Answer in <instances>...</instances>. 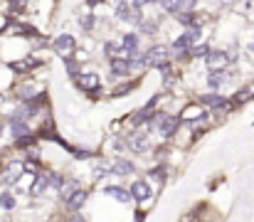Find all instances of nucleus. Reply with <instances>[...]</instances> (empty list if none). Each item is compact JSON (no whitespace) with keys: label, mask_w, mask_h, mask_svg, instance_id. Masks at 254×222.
<instances>
[{"label":"nucleus","mask_w":254,"mask_h":222,"mask_svg":"<svg viewBox=\"0 0 254 222\" xmlns=\"http://www.w3.org/2000/svg\"><path fill=\"white\" fill-rule=\"evenodd\" d=\"M10 124H13V136H15V138H22V136L30 133V129H27V124H22V119H15V121H10Z\"/></svg>","instance_id":"16"},{"label":"nucleus","mask_w":254,"mask_h":222,"mask_svg":"<svg viewBox=\"0 0 254 222\" xmlns=\"http://www.w3.org/2000/svg\"><path fill=\"white\" fill-rule=\"evenodd\" d=\"M200 104L212 106V109H227V106H230V104H227L220 94H205V96H200Z\"/></svg>","instance_id":"12"},{"label":"nucleus","mask_w":254,"mask_h":222,"mask_svg":"<svg viewBox=\"0 0 254 222\" xmlns=\"http://www.w3.org/2000/svg\"><path fill=\"white\" fill-rule=\"evenodd\" d=\"M54 50L59 55H69L72 50H74V37H72V35H59L54 40Z\"/></svg>","instance_id":"6"},{"label":"nucleus","mask_w":254,"mask_h":222,"mask_svg":"<svg viewBox=\"0 0 254 222\" xmlns=\"http://www.w3.org/2000/svg\"><path fill=\"white\" fill-rule=\"evenodd\" d=\"M148 178H153V180H165V170H163V168H153V170L148 173Z\"/></svg>","instance_id":"28"},{"label":"nucleus","mask_w":254,"mask_h":222,"mask_svg":"<svg viewBox=\"0 0 254 222\" xmlns=\"http://www.w3.org/2000/svg\"><path fill=\"white\" fill-rule=\"evenodd\" d=\"M121 45H124V50H126V57H136V52H138V35H133V32L124 35Z\"/></svg>","instance_id":"11"},{"label":"nucleus","mask_w":254,"mask_h":222,"mask_svg":"<svg viewBox=\"0 0 254 222\" xmlns=\"http://www.w3.org/2000/svg\"><path fill=\"white\" fill-rule=\"evenodd\" d=\"M138 25H141V32L143 35H156V30H158V22H153V20H146V22L141 20Z\"/></svg>","instance_id":"22"},{"label":"nucleus","mask_w":254,"mask_h":222,"mask_svg":"<svg viewBox=\"0 0 254 222\" xmlns=\"http://www.w3.org/2000/svg\"><path fill=\"white\" fill-rule=\"evenodd\" d=\"M252 52H254V42H252Z\"/></svg>","instance_id":"34"},{"label":"nucleus","mask_w":254,"mask_h":222,"mask_svg":"<svg viewBox=\"0 0 254 222\" xmlns=\"http://www.w3.org/2000/svg\"><path fill=\"white\" fill-rule=\"evenodd\" d=\"M99 3V0H89V5H96Z\"/></svg>","instance_id":"33"},{"label":"nucleus","mask_w":254,"mask_h":222,"mask_svg":"<svg viewBox=\"0 0 254 222\" xmlns=\"http://www.w3.org/2000/svg\"><path fill=\"white\" fill-rule=\"evenodd\" d=\"M133 3H136V5L141 8V5H146V3H153V0H133Z\"/></svg>","instance_id":"32"},{"label":"nucleus","mask_w":254,"mask_h":222,"mask_svg":"<svg viewBox=\"0 0 254 222\" xmlns=\"http://www.w3.org/2000/svg\"><path fill=\"white\" fill-rule=\"evenodd\" d=\"M190 52H193V57H207V55H210L212 50H210L207 45H198V47H193Z\"/></svg>","instance_id":"26"},{"label":"nucleus","mask_w":254,"mask_h":222,"mask_svg":"<svg viewBox=\"0 0 254 222\" xmlns=\"http://www.w3.org/2000/svg\"><path fill=\"white\" fill-rule=\"evenodd\" d=\"M72 153H74V158H91V153L84 148H72Z\"/></svg>","instance_id":"29"},{"label":"nucleus","mask_w":254,"mask_h":222,"mask_svg":"<svg viewBox=\"0 0 254 222\" xmlns=\"http://www.w3.org/2000/svg\"><path fill=\"white\" fill-rule=\"evenodd\" d=\"M104 193L106 195H111L114 200H119V203H128L133 195H131V190H124V188H119V185H106L104 188Z\"/></svg>","instance_id":"7"},{"label":"nucleus","mask_w":254,"mask_h":222,"mask_svg":"<svg viewBox=\"0 0 254 222\" xmlns=\"http://www.w3.org/2000/svg\"><path fill=\"white\" fill-rule=\"evenodd\" d=\"M205 62H207V67H210V69L225 67V64H227V55H225V52H220V50H212V52L205 57Z\"/></svg>","instance_id":"10"},{"label":"nucleus","mask_w":254,"mask_h":222,"mask_svg":"<svg viewBox=\"0 0 254 222\" xmlns=\"http://www.w3.org/2000/svg\"><path fill=\"white\" fill-rule=\"evenodd\" d=\"M133 69V62L131 59H111V72L116 74V77H126V74Z\"/></svg>","instance_id":"9"},{"label":"nucleus","mask_w":254,"mask_h":222,"mask_svg":"<svg viewBox=\"0 0 254 222\" xmlns=\"http://www.w3.org/2000/svg\"><path fill=\"white\" fill-rule=\"evenodd\" d=\"M77 84H79L84 92H96L99 84H101V79H99V74L87 72V74H79V77H77Z\"/></svg>","instance_id":"3"},{"label":"nucleus","mask_w":254,"mask_h":222,"mask_svg":"<svg viewBox=\"0 0 254 222\" xmlns=\"http://www.w3.org/2000/svg\"><path fill=\"white\" fill-rule=\"evenodd\" d=\"M0 205H3L5 210H13L15 207V198H13V193H0Z\"/></svg>","instance_id":"23"},{"label":"nucleus","mask_w":254,"mask_h":222,"mask_svg":"<svg viewBox=\"0 0 254 222\" xmlns=\"http://www.w3.org/2000/svg\"><path fill=\"white\" fill-rule=\"evenodd\" d=\"M178 124H180V119H178V116H168V114H165V119L158 124V131H161V136H163V138H170V136L175 133Z\"/></svg>","instance_id":"4"},{"label":"nucleus","mask_w":254,"mask_h":222,"mask_svg":"<svg viewBox=\"0 0 254 222\" xmlns=\"http://www.w3.org/2000/svg\"><path fill=\"white\" fill-rule=\"evenodd\" d=\"M178 20L183 22V25H188V27H193V25L198 22V15H195V13H190V10H183V13L178 15Z\"/></svg>","instance_id":"19"},{"label":"nucleus","mask_w":254,"mask_h":222,"mask_svg":"<svg viewBox=\"0 0 254 222\" xmlns=\"http://www.w3.org/2000/svg\"><path fill=\"white\" fill-rule=\"evenodd\" d=\"M131 195H133V200H138V203L148 200V198H151V188H148V183L136 180V183H133V188H131Z\"/></svg>","instance_id":"5"},{"label":"nucleus","mask_w":254,"mask_h":222,"mask_svg":"<svg viewBox=\"0 0 254 222\" xmlns=\"http://www.w3.org/2000/svg\"><path fill=\"white\" fill-rule=\"evenodd\" d=\"M133 87H136V82H128V84H124V87H119V89H116L114 94H116V96H121V94H128V89H133Z\"/></svg>","instance_id":"30"},{"label":"nucleus","mask_w":254,"mask_h":222,"mask_svg":"<svg viewBox=\"0 0 254 222\" xmlns=\"http://www.w3.org/2000/svg\"><path fill=\"white\" fill-rule=\"evenodd\" d=\"M161 5H163V10H168V13H178V10H183L185 0H161Z\"/></svg>","instance_id":"17"},{"label":"nucleus","mask_w":254,"mask_h":222,"mask_svg":"<svg viewBox=\"0 0 254 222\" xmlns=\"http://www.w3.org/2000/svg\"><path fill=\"white\" fill-rule=\"evenodd\" d=\"M254 96V89H242L239 94H235V104H239V101H247V99H252Z\"/></svg>","instance_id":"27"},{"label":"nucleus","mask_w":254,"mask_h":222,"mask_svg":"<svg viewBox=\"0 0 254 222\" xmlns=\"http://www.w3.org/2000/svg\"><path fill=\"white\" fill-rule=\"evenodd\" d=\"M79 22H82V27H84V30L89 32V30L94 27V15H91V13H84V15L79 18Z\"/></svg>","instance_id":"25"},{"label":"nucleus","mask_w":254,"mask_h":222,"mask_svg":"<svg viewBox=\"0 0 254 222\" xmlns=\"http://www.w3.org/2000/svg\"><path fill=\"white\" fill-rule=\"evenodd\" d=\"M104 55H106L109 59H116V57H124L126 50H124V45H119V42H104Z\"/></svg>","instance_id":"13"},{"label":"nucleus","mask_w":254,"mask_h":222,"mask_svg":"<svg viewBox=\"0 0 254 222\" xmlns=\"http://www.w3.org/2000/svg\"><path fill=\"white\" fill-rule=\"evenodd\" d=\"M25 3H27V0H10V10H13V13H18Z\"/></svg>","instance_id":"31"},{"label":"nucleus","mask_w":254,"mask_h":222,"mask_svg":"<svg viewBox=\"0 0 254 222\" xmlns=\"http://www.w3.org/2000/svg\"><path fill=\"white\" fill-rule=\"evenodd\" d=\"M225 79H227V77H225L222 72H215V69H212V74H210V77H207V84H210L212 89H217V87H220V84H222Z\"/></svg>","instance_id":"18"},{"label":"nucleus","mask_w":254,"mask_h":222,"mask_svg":"<svg viewBox=\"0 0 254 222\" xmlns=\"http://www.w3.org/2000/svg\"><path fill=\"white\" fill-rule=\"evenodd\" d=\"M116 18L124 20V22H141V13H138V5L131 8L128 3H119L116 5Z\"/></svg>","instance_id":"2"},{"label":"nucleus","mask_w":254,"mask_h":222,"mask_svg":"<svg viewBox=\"0 0 254 222\" xmlns=\"http://www.w3.org/2000/svg\"><path fill=\"white\" fill-rule=\"evenodd\" d=\"M146 148H148V141H146V136H136V138H133V151H136V153H143Z\"/></svg>","instance_id":"24"},{"label":"nucleus","mask_w":254,"mask_h":222,"mask_svg":"<svg viewBox=\"0 0 254 222\" xmlns=\"http://www.w3.org/2000/svg\"><path fill=\"white\" fill-rule=\"evenodd\" d=\"M198 37H200V27L198 25H193L188 32H183V35H180L178 37V40L173 42V50H175V55L178 57H183V55H188V50H190V45L198 40Z\"/></svg>","instance_id":"1"},{"label":"nucleus","mask_w":254,"mask_h":222,"mask_svg":"<svg viewBox=\"0 0 254 222\" xmlns=\"http://www.w3.org/2000/svg\"><path fill=\"white\" fill-rule=\"evenodd\" d=\"M22 170H25L22 163H10V166H8V173H5V185H13V183L20 178Z\"/></svg>","instance_id":"14"},{"label":"nucleus","mask_w":254,"mask_h":222,"mask_svg":"<svg viewBox=\"0 0 254 222\" xmlns=\"http://www.w3.org/2000/svg\"><path fill=\"white\" fill-rule=\"evenodd\" d=\"M114 173H119V175H131V173H136V166H133L131 161H116Z\"/></svg>","instance_id":"15"},{"label":"nucleus","mask_w":254,"mask_h":222,"mask_svg":"<svg viewBox=\"0 0 254 222\" xmlns=\"http://www.w3.org/2000/svg\"><path fill=\"white\" fill-rule=\"evenodd\" d=\"M74 190H79V183H77V180H69V183H64V185H62V198L67 200V198H69L72 193H74Z\"/></svg>","instance_id":"20"},{"label":"nucleus","mask_w":254,"mask_h":222,"mask_svg":"<svg viewBox=\"0 0 254 222\" xmlns=\"http://www.w3.org/2000/svg\"><path fill=\"white\" fill-rule=\"evenodd\" d=\"M84 203H87V190H74V193H72V195L64 200L67 210H79Z\"/></svg>","instance_id":"8"},{"label":"nucleus","mask_w":254,"mask_h":222,"mask_svg":"<svg viewBox=\"0 0 254 222\" xmlns=\"http://www.w3.org/2000/svg\"><path fill=\"white\" fill-rule=\"evenodd\" d=\"M47 185H50V175H47V178H45V175H37V183H35V195L45 193Z\"/></svg>","instance_id":"21"}]
</instances>
